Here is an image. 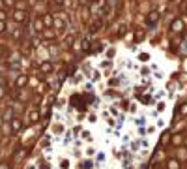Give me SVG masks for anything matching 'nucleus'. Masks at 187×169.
<instances>
[{"label":"nucleus","instance_id":"6","mask_svg":"<svg viewBox=\"0 0 187 169\" xmlns=\"http://www.w3.org/2000/svg\"><path fill=\"white\" fill-rule=\"evenodd\" d=\"M11 130H13V132H19V130H21V120H19V118H13V120H11Z\"/></svg>","mask_w":187,"mask_h":169},{"label":"nucleus","instance_id":"18","mask_svg":"<svg viewBox=\"0 0 187 169\" xmlns=\"http://www.w3.org/2000/svg\"><path fill=\"white\" fill-rule=\"evenodd\" d=\"M112 2H116V0H109V4H112Z\"/></svg>","mask_w":187,"mask_h":169},{"label":"nucleus","instance_id":"19","mask_svg":"<svg viewBox=\"0 0 187 169\" xmlns=\"http://www.w3.org/2000/svg\"><path fill=\"white\" fill-rule=\"evenodd\" d=\"M88 2H90V4H92V2H96V0H88Z\"/></svg>","mask_w":187,"mask_h":169},{"label":"nucleus","instance_id":"3","mask_svg":"<svg viewBox=\"0 0 187 169\" xmlns=\"http://www.w3.org/2000/svg\"><path fill=\"white\" fill-rule=\"evenodd\" d=\"M181 30H183V21H181V19H174L172 25H170V32L178 34V32H181Z\"/></svg>","mask_w":187,"mask_h":169},{"label":"nucleus","instance_id":"8","mask_svg":"<svg viewBox=\"0 0 187 169\" xmlns=\"http://www.w3.org/2000/svg\"><path fill=\"white\" fill-rule=\"evenodd\" d=\"M26 81H28V79H26L25 75H22V77H17V81H15V85H17V87L21 88V87H25V85H26Z\"/></svg>","mask_w":187,"mask_h":169},{"label":"nucleus","instance_id":"15","mask_svg":"<svg viewBox=\"0 0 187 169\" xmlns=\"http://www.w3.org/2000/svg\"><path fill=\"white\" fill-rule=\"evenodd\" d=\"M6 2V6H13V0H4Z\"/></svg>","mask_w":187,"mask_h":169},{"label":"nucleus","instance_id":"2","mask_svg":"<svg viewBox=\"0 0 187 169\" xmlns=\"http://www.w3.org/2000/svg\"><path fill=\"white\" fill-rule=\"evenodd\" d=\"M13 21L19 23V25H22V23L26 21V11L25 10H15L13 11Z\"/></svg>","mask_w":187,"mask_h":169},{"label":"nucleus","instance_id":"13","mask_svg":"<svg viewBox=\"0 0 187 169\" xmlns=\"http://www.w3.org/2000/svg\"><path fill=\"white\" fill-rule=\"evenodd\" d=\"M180 113H181V115H187V104H183V105L180 107Z\"/></svg>","mask_w":187,"mask_h":169},{"label":"nucleus","instance_id":"10","mask_svg":"<svg viewBox=\"0 0 187 169\" xmlns=\"http://www.w3.org/2000/svg\"><path fill=\"white\" fill-rule=\"evenodd\" d=\"M43 36H45V38H54V30L45 28V30H43Z\"/></svg>","mask_w":187,"mask_h":169},{"label":"nucleus","instance_id":"4","mask_svg":"<svg viewBox=\"0 0 187 169\" xmlns=\"http://www.w3.org/2000/svg\"><path fill=\"white\" fill-rule=\"evenodd\" d=\"M64 25H66V23H64L60 17H54V21H53V27H54L56 30H62V28H64Z\"/></svg>","mask_w":187,"mask_h":169},{"label":"nucleus","instance_id":"9","mask_svg":"<svg viewBox=\"0 0 187 169\" xmlns=\"http://www.w3.org/2000/svg\"><path fill=\"white\" fill-rule=\"evenodd\" d=\"M169 169H180V162L178 160H169Z\"/></svg>","mask_w":187,"mask_h":169},{"label":"nucleus","instance_id":"12","mask_svg":"<svg viewBox=\"0 0 187 169\" xmlns=\"http://www.w3.org/2000/svg\"><path fill=\"white\" fill-rule=\"evenodd\" d=\"M36 118H38V113H36V111H32V113H30V118H28V120H30V122H36Z\"/></svg>","mask_w":187,"mask_h":169},{"label":"nucleus","instance_id":"1","mask_svg":"<svg viewBox=\"0 0 187 169\" xmlns=\"http://www.w3.org/2000/svg\"><path fill=\"white\" fill-rule=\"evenodd\" d=\"M159 17H161V13H159V10H152L150 13H148V19H146V23H148V27L150 28H153L157 23H159Z\"/></svg>","mask_w":187,"mask_h":169},{"label":"nucleus","instance_id":"11","mask_svg":"<svg viewBox=\"0 0 187 169\" xmlns=\"http://www.w3.org/2000/svg\"><path fill=\"white\" fill-rule=\"evenodd\" d=\"M172 143H174V145H180V143H181V135H174V137H172Z\"/></svg>","mask_w":187,"mask_h":169},{"label":"nucleus","instance_id":"14","mask_svg":"<svg viewBox=\"0 0 187 169\" xmlns=\"http://www.w3.org/2000/svg\"><path fill=\"white\" fill-rule=\"evenodd\" d=\"M2 32H6V23L0 21V34H2Z\"/></svg>","mask_w":187,"mask_h":169},{"label":"nucleus","instance_id":"16","mask_svg":"<svg viewBox=\"0 0 187 169\" xmlns=\"http://www.w3.org/2000/svg\"><path fill=\"white\" fill-rule=\"evenodd\" d=\"M62 2H64V0H54V4H56V6H60Z\"/></svg>","mask_w":187,"mask_h":169},{"label":"nucleus","instance_id":"5","mask_svg":"<svg viewBox=\"0 0 187 169\" xmlns=\"http://www.w3.org/2000/svg\"><path fill=\"white\" fill-rule=\"evenodd\" d=\"M41 71H43V74H49V71H53V64H51V62H43V64H41Z\"/></svg>","mask_w":187,"mask_h":169},{"label":"nucleus","instance_id":"17","mask_svg":"<svg viewBox=\"0 0 187 169\" xmlns=\"http://www.w3.org/2000/svg\"><path fill=\"white\" fill-rule=\"evenodd\" d=\"M0 169H8V167H6V165H0Z\"/></svg>","mask_w":187,"mask_h":169},{"label":"nucleus","instance_id":"7","mask_svg":"<svg viewBox=\"0 0 187 169\" xmlns=\"http://www.w3.org/2000/svg\"><path fill=\"white\" fill-rule=\"evenodd\" d=\"M81 49H82L84 53L90 51V40H82V41H81Z\"/></svg>","mask_w":187,"mask_h":169}]
</instances>
